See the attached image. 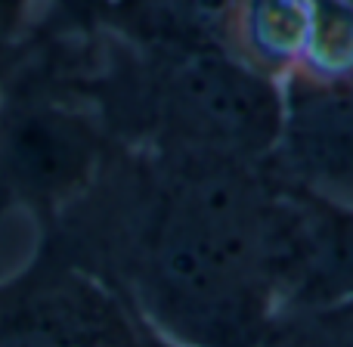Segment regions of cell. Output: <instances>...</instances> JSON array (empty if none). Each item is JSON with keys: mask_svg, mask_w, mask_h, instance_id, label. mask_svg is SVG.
I'll use <instances>...</instances> for the list:
<instances>
[{"mask_svg": "<svg viewBox=\"0 0 353 347\" xmlns=\"http://www.w3.org/2000/svg\"><path fill=\"white\" fill-rule=\"evenodd\" d=\"M282 183L263 165L137 149L47 226L176 347H261L279 317Z\"/></svg>", "mask_w": 353, "mask_h": 347, "instance_id": "obj_1", "label": "cell"}, {"mask_svg": "<svg viewBox=\"0 0 353 347\" xmlns=\"http://www.w3.org/2000/svg\"><path fill=\"white\" fill-rule=\"evenodd\" d=\"M124 66L90 90L112 134L140 149L263 165L282 124V78L232 47L134 43Z\"/></svg>", "mask_w": 353, "mask_h": 347, "instance_id": "obj_2", "label": "cell"}, {"mask_svg": "<svg viewBox=\"0 0 353 347\" xmlns=\"http://www.w3.org/2000/svg\"><path fill=\"white\" fill-rule=\"evenodd\" d=\"M103 115L43 90L0 106V205L25 208L50 226L90 189L109 161Z\"/></svg>", "mask_w": 353, "mask_h": 347, "instance_id": "obj_3", "label": "cell"}, {"mask_svg": "<svg viewBox=\"0 0 353 347\" xmlns=\"http://www.w3.org/2000/svg\"><path fill=\"white\" fill-rule=\"evenodd\" d=\"M270 174L285 186L353 208V75H282V124Z\"/></svg>", "mask_w": 353, "mask_h": 347, "instance_id": "obj_4", "label": "cell"}, {"mask_svg": "<svg viewBox=\"0 0 353 347\" xmlns=\"http://www.w3.org/2000/svg\"><path fill=\"white\" fill-rule=\"evenodd\" d=\"M236 22L242 25V56L254 66L273 75L301 66L310 34V0H242Z\"/></svg>", "mask_w": 353, "mask_h": 347, "instance_id": "obj_5", "label": "cell"}, {"mask_svg": "<svg viewBox=\"0 0 353 347\" xmlns=\"http://www.w3.org/2000/svg\"><path fill=\"white\" fill-rule=\"evenodd\" d=\"M261 347H350V338L335 310H288L273 319Z\"/></svg>", "mask_w": 353, "mask_h": 347, "instance_id": "obj_6", "label": "cell"}, {"mask_svg": "<svg viewBox=\"0 0 353 347\" xmlns=\"http://www.w3.org/2000/svg\"><path fill=\"white\" fill-rule=\"evenodd\" d=\"M140 0H65V12L72 19L84 16V19H109L112 25Z\"/></svg>", "mask_w": 353, "mask_h": 347, "instance_id": "obj_7", "label": "cell"}, {"mask_svg": "<svg viewBox=\"0 0 353 347\" xmlns=\"http://www.w3.org/2000/svg\"><path fill=\"white\" fill-rule=\"evenodd\" d=\"M344 307H350V310H353V301H350V304H344Z\"/></svg>", "mask_w": 353, "mask_h": 347, "instance_id": "obj_8", "label": "cell"}, {"mask_svg": "<svg viewBox=\"0 0 353 347\" xmlns=\"http://www.w3.org/2000/svg\"><path fill=\"white\" fill-rule=\"evenodd\" d=\"M344 3H350V6H353V0H344Z\"/></svg>", "mask_w": 353, "mask_h": 347, "instance_id": "obj_9", "label": "cell"}]
</instances>
